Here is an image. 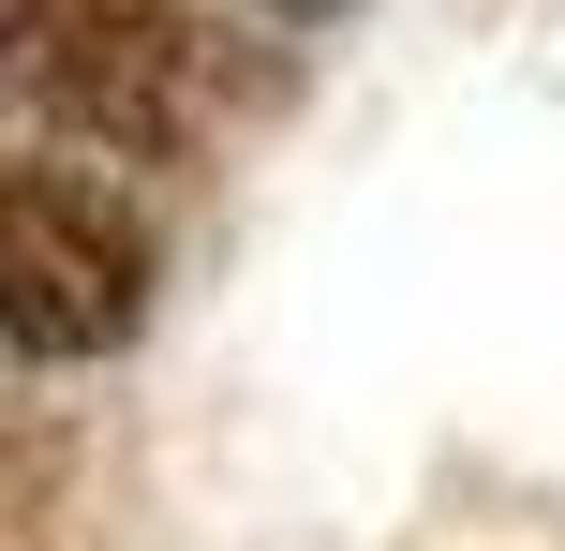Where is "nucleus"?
Returning <instances> with one entry per match:
<instances>
[{"mask_svg":"<svg viewBox=\"0 0 565 551\" xmlns=\"http://www.w3.org/2000/svg\"><path fill=\"white\" fill-rule=\"evenodd\" d=\"M268 15H342V0H268Z\"/></svg>","mask_w":565,"mask_h":551,"instance_id":"3","label":"nucleus"},{"mask_svg":"<svg viewBox=\"0 0 565 551\" xmlns=\"http://www.w3.org/2000/svg\"><path fill=\"white\" fill-rule=\"evenodd\" d=\"M89 45H105V0H0V119H75Z\"/></svg>","mask_w":565,"mask_h":551,"instance_id":"2","label":"nucleus"},{"mask_svg":"<svg viewBox=\"0 0 565 551\" xmlns=\"http://www.w3.org/2000/svg\"><path fill=\"white\" fill-rule=\"evenodd\" d=\"M149 328V224L60 165H0V343L15 358H119Z\"/></svg>","mask_w":565,"mask_h":551,"instance_id":"1","label":"nucleus"}]
</instances>
